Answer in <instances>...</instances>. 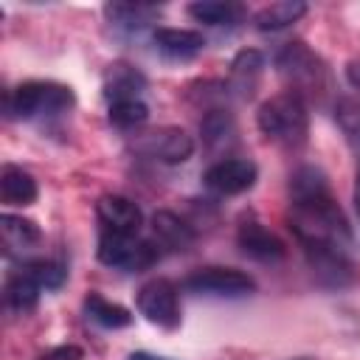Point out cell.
<instances>
[{
  "instance_id": "cell-12",
  "label": "cell",
  "mask_w": 360,
  "mask_h": 360,
  "mask_svg": "<svg viewBox=\"0 0 360 360\" xmlns=\"http://www.w3.org/2000/svg\"><path fill=\"white\" fill-rule=\"evenodd\" d=\"M236 245L242 248L245 256L256 262H278L287 256V245L281 236H276L270 228H264L259 219L245 217L236 228Z\"/></svg>"
},
{
  "instance_id": "cell-14",
  "label": "cell",
  "mask_w": 360,
  "mask_h": 360,
  "mask_svg": "<svg viewBox=\"0 0 360 360\" xmlns=\"http://www.w3.org/2000/svg\"><path fill=\"white\" fill-rule=\"evenodd\" d=\"M152 42L155 48L166 56V59H191L205 48V37L200 31L191 28H169L160 25L152 31Z\"/></svg>"
},
{
  "instance_id": "cell-15",
  "label": "cell",
  "mask_w": 360,
  "mask_h": 360,
  "mask_svg": "<svg viewBox=\"0 0 360 360\" xmlns=\"http://www.w3.org/2000/svg\"><path fill=\"white\" fill-rule=\"evenodd\" d=\"M0 236H3V250L8 259L28 253L31 248H37L42 242V233L37 228L34 219H25L20 214H3L0 217Z\"/></svg>"
},
{
  "instance_id": "cell-4",
  "label": "cell",
  "mask_w": 360,
  "mask_h": 360,
  "mask_svg": "<svg viewBox=\"0 0 360 360\" xmlns=\"http://www.w3.org/2000/svg\"><path fill=\"white\" fill-rule=\"evenodd\" d=\"M76 104L73 87L51 79H28L20 82L17 87L6 90V115L8 118H45V115H59Z\"/></svg>"
},
{
  "instance_id": "cell-17",
  "label": "cell",
  "mask_w": 360,
  "mask_h": 360,
  "mask_svg": "<svg viewBox=\"0 0 360 360\" xmlns=\"http://www.w3.org/2000/svg\"><path fill=\"white\" fill-rule=\"evenodd\" d=\"M264 70V53L256 51V48H242L233 59H231V79H228V87L242 96V98H250L256 84H259V76Z\"/></svg>"
},
{
  "instance_id": "cell-9",
  "label": "cell",
  "mask_w": 360,
  "mask_h": 360,
  "mask_svg": "<svg viewBox=\"0 0 360 360\" xmlns=\"http://www.w3.org/2000/svg\"><path fill=\"white\" fill-rule=\"evenodd\" d=\"M135 155L160 160V163H186L194 155V138L183 127H158L149 132H141L129 143Z\"/></svg>"
},
{
  "instance_id": "cell-33",
  "label": "cell",
  "mask_w": 360,
  "mask_h": 360,
  "mask_svg": "<svg viewBox=\"0 0 360 360\" xmlns=\"http://www.w3.org/2000/svg\"><path fill=\"white\" fill-rule=\"evenodd\" d=\"M39 360H48V357H39Z\"/></svg>"
},
{
  "instance_id": "cell-5",
  "label": "cell",
  "mask_w": 360,
  "mask_h": 360,
  "mask_svg": "<svg viewBox=\"0 0 360 360\" xmlns=\"http://www.w3.org/2000/svg\"><path fill=\"white\" fill-rule=\"evenodd\" d=\"M96 256L101 264L124 270V273H141L152 267L160 256V248L152 239L141 236H121V233H101Z\"/></svg>"
},
{
  "instance_id": "cell-31",
  "label": "cell",
  "mask_w": 360,
  "mask_h": 360,
  "mask_svg": "<svg viewBox=\"0 0 360 360\" xmlns=\"http://www.w3.org/2000/svg\"><path fill=\"white\" fill-rule=\"evenodd\" d=\"M354 208H357V217H360V166H357V177H354Z\"/></svg>"
},
{
  "instance_id": "cell-7",
  "label": "cell",
  "mask_w": 360,
  "mask_h": 360,
  "mask_svg": "<svg viewBox=\"0 0 360 360\" xmlns=\"http://www.w3.org/2000/svg\"><path fill=\"white\" fill-rule=\"evenodd\" d=\"M135 307L138 312L160 326V329H177L183 315H180V290L172 278H149L146 284L138 287L135 292Z\"/></svg>"
},
{
  "instance_id": "cell-18",
  "label": "cell",
  "mask_w": 360,
  "mask_h": 360,
  "mask_svg": "<svg viewBox=\"0 0 360 360\" xmlns=\"http://www.w3.org/2000/svg\"><path fill=\"white\" fill-rule=\"evenodd\" d=\"M0 197H3L6 205H17V208H25V205L37 202L39 188H37L34 174L25 172L22 166L6 163L0 169Z\"/></svg>"
},
{
  "instance_id": "cell-20",
  "label": "cell",
  "mask_w": 360,
  "mask_h": 360,
  "mask_svg": "<svg viewBox=\"0 0 360 360\" xmlns=\"http://www.w3.org/2000/svg\"><path fill=\"white\" fill-rule=\"evenodd\" d=\"M188 17H194L197 22H205V25H214V28H231L236 22L245 20V6L242 3H231V0H197V3H188Z\"/></svg>"
},
{
  "instance_id": "cell-13",
  "label": "cell",
  "mask_w": 360,
  "mask_h": 360,
  "mask_svg": "<svg viewBox=\"0 0 360 360\" xmlns=\"http://www.w3.org/2000/svg\"><path fill=\"white\" fill-rule=\"evenodd\" d=\"M152 242L160 248V250H169V253H183L188 250L194 242H197V231L180 219L174 211H155L152 214Z\"/></svg>"
},
{
  "instance_id": "cell-19",
  "label": "cell",
  "mask_w": 360,
  "mask_h": 360,
  "mask_svg": "<svg viewBox=\"0 0 360 360\" xmlns=\"http://www.w3.org/2000/svg\"><path fill=\"white\" fill-rule=\"evenodd\" d=\"M146 87V76L127 65V62H112L104 73V96L110 101H118V98H141L138 93Z\"/></svg>"
},
{
  "instance_id": "cell-24",
  "label": "cell",
  "mask_w": 360,
  "mask_h": 360,
  "mask_svg": "<svg viewBox=\"0 0 360 360\" xmlns=\"http://www.w3.org/2000/svg\"><path fill=\"white\" fill-rule=\"evenodd\" d=\"M107 118L118 129H135L149 118V107L141 98H118V101H110Z\"/></svg>"
},
{
  "instance_id": "cell-30",
  "label": "cell",
  "mask_w": 360,
  "mask_h": 360,
  "mask_svg": "<svg viewBox=\"0 0 360 360\" xmlns=\"http://www.w3.org/2000/svg\"><path fill=\"white\" fill-rule=\"evenodd\" d=\"M129 360H169V357H160V354H152V352H132Z\"/></svg>"
},
{
  "instance_id": "cell-27",
  "label": "cell",
  "mask_w": 360,
  "mask_h": 360,
  "mask_svg": "<svg viewBox=\"0 0 360 360\" xmlns=\"http://www.w3.org/2000/svg\"><path fill=\"white\" fill-rule=\"evenodd\" d=\"M28 267V273L42 284V290H56L65 284L68 278V270L62 262H53V259H25L22 262Z\"/></svg>"
},
{
  "instance_id": "cell-21",
  "label": "cell",
  "mask_w": 360,
  "mask_h": 360,
  "mask_svg": "<svg viewBox=\"0 0 360 360\" xmlns=\"http://www.w3.org/2000/svg\"><path fill=\"white\" fill-rule=\"evenodd\" d=\"M304 14H307V3H301V0H278V3H270V6L259 8L253 14V25L259 31H281V28L298 22Z\"/></svg>"
},
{
  "instance_id": "cell-32",
  "label": "cell",
  "mask_w": 360,
  "mask_h": 360,
  "mask_svg": "<svg viewBox=\"0 0 360 360\" xmlns=\"http://www.w3.org/2000/svg\"><path fill=\"white\" fill-rule=\"evenodd\" d=\"M295 360H312V357H295Z\"/></svg>"
},
{
  "instance_id": "cell-28",
  "label": "cell",
  "mask_w": 360,
  "mask_h": 360,
  "mask_svg": "<svg viewBox=\"0 0 360 360\" xmlns=\"http://www.w3.org/2000/svg\"><path fill=\"white\" fill-rule=\"evenodd\" d=\"M42 357H48V360H82V349L79 346H56Z\"/></svg>"
},
{
  "instance_id": "cell-10",
  "label": "cell",
  "mask_w": 360,
  "mask_h": 360,
  "mask_svg": "<svg viewBox=\"0 0 360 360\" xmlns=\"http://www.w3.org/2000/svg\"><path fill=\"white\" fill-rule=\"evenodd\" d=\"M256 177H259V166L250 158H222L205 169L202 183L222 197H233L250 191L256 186Z\"/></svg>"
},
{
  "instance_id": "cell-3",
  "label": "cell",
  "mask_w": 360,
  "mask_h": 360,
  "mask_svg": "<svg viewBox=\"0 0 360 360\" xmlns=\"http://www.w3.org/2000/svg\"><path fill=\"white\" fill-rule=\"evenodd\" d=\"M276 70L287 82V90L301 96L304 101L321 98L329 90V70L326 62L301 39L284 42L276 53Z\"/></svg>"
},
{
  "instance_id": "cell-1",
  "label": "cell",
  "mask_w": 360,
  "mask_h": 360,
  "mask_svg": "<svg viewBox=\"0 0 360 360\" xmlns=\"http://www.w3.org/2000/svg\"><path fill=\"white\" fill-rule=\"evenodd\" d=\"M290 228L304 242H332L340 248L354 245L352 225L332 194L326 174L318 166H298L290 174Z\"/></svg>"
},
{
  "instance_id": "cell-25",
  "label": "cell",
  "mask_w": 360,
  "mask_h": 360,
  "mask_svg": "<svg viewBox=\"0 0 360 360\" xmlns=\"http://www.w3.org/2000/svg\"><path fill=\"white\" fill-rule=\"evenodd\" d=\"M200 132H202V141L208 146H217V143H225L231 141V135H236V124H233V115L222 107H214L205 112L202 124H200Z\"/></svg>"
},
{
  "instance_id": "cell-8",
  "label": "cell",
  "mask_w": 360,
  "mask_h": 360,
  "mask_svg": "<svg viewBox=\"0 0 360 360\" xmlns=\"http://www.w3.org/2000/svg\"><path fill=\"white\" fill-rule=\"evenodd\" d=\"M307 264L321 287L340 290L354 281V262L349 256V248L332 245V242H304Z\"/></svg>"
},
{
  "instance_id": "cell-6",
  "label": "cell",
  "mask_w": 360,
  "mask_h": 360,
  "mask_svg": "<svg viewBox=\"0 0 360 360\" xmlns=\"http://www.w3.org/2000/svg\"><path fill=\"white\" fill-rule=\"evenodd\" d=\"M183 290L194 295H208V298H245L256 292V278L236 267L208 264V267L191 270L183 278Z\"/></svg>"
},
{
  "instance_id": "cell-26",
  "label": "cell",
  "mask_w": 360,
  "mask_h": 360,
  "mask_svg": "<svg viewBox=\"0 0 360 360\" xmlns=\"http://www.w3.org/2000/svg\"><path fill=\"white\" fill-rule=\"evenodd\" d=\"M335 121H338L346 143L360 155V101L357 98H340L335 104Z\"/></svg>"
},
{
  "instance_id": "cell-23",
  "label": "cell",
  "mask_w": 360,
  "mask_h": 360,
  "mask_svg": "<svg viewBox=\"0 0 360 360\" xmlns=\"http://www.w3.org/2000/svg\"><path fill=\"white\" fill-rule=\"evenodd\" d=\"M104 14H107V20L115 28L141 31V28H146L158 17V6H146V3H110V6H104Z\"/></svg>"
},
{
  "instance_id": "cell-16",
  "label": "cell",
  "mask_w": 360,
  "mask_h": 360,
  "mask_svg": "<svg viewBox=\"0 0 360 360\" xmlns=\"http://www.w3.org/2000/svg\"><path fill=\"white\" fill-rule=\"evenodd\" d=\"M39 292H42V284L28 273V267L20 262V267H14L8 276H6V287H3V298H6V307L14 309V312H31L37 304H39Z\"/></svg>"
},
{
  "instance_id": "cell-29",
  "label": "cell",
  "mask_w": 360,
  "mask_h": 360,
  "mask_svg": "<svg viewBox=\"0 0 360 360\" xmlns=\"http://www.w3.org/2000/svg\"><path fill=\"white\" fill-rule=\"evenodd\" d=\"M346 82L360 93V56H354V59L346 62Z\"/></svg>"
},
{
  "instance_id": "cell-22",
  "label": "cell",
  "mask_w": 360,
  "mask_h": 360,
  "mask_svg": "<svg viewBox=\"0 0 360 360\" xmlns=\"http://www.w3.org/2000/svg\"><path fill=\"white\" fill-rule=\"evenodd\" d=\"M84 312L93 323L104 326V329H124L132 323V312L115 301H107L101 292H87L84 298Z\"/></svg>"
},
{
  "instance_id": "cell-2",
  "label": "cell",
  "mask_w": 360,
  "mask_h": 360,
  "mask_svg": "<svg viewBox=\"0 0 360 360\" xmlns=\"http://www.w3.org/2000/svg\"><path fill=\"white\" fill-rule=\"evenodd\" d=\"M256 127L267 141L284 149H298L309 135V104L290 90L270 96L256 112Z\"/></svg>"
},
{
  "instance_id": "cell-11",
  "label": "cell",
  "mask_w": 360,
  "mask_h": 360,
  "mask_svg": "<svg viewBox=\"0 0 360 360\" xmlns=\"http://www.w3.org/2000/svg\"><path fill=\"white\" fill-rule=\"evenodd\" d=\"M96 217L101 222V233H121V236H138L143 225V211L138 202L121 194H104L96 202Z\"/></svg>"
}]
</instances>
